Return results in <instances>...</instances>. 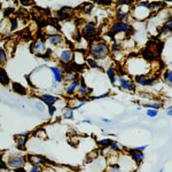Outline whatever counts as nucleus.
<instances>
[{
  "label": "nucleus",
  "instance_id": "24",
  "mask_svg": "<svg viewBox=\"0 0 172 172\" xmlns=\"http://www.w3.org/2000/svg\"><path fill=\"white\" fill-rule=\"evenodd\" d=\"M94 8V5L92 2H84V4L80 6V10H82L84 14H90Z\"/></svg>",
  "mask_w": 172,
  "mask_h": 172
},
{
  "label": "nucleus",
  "instance_id": "6",
  "mask_svg": "<svg viewBox=\"0 0 172 172\" xmlns=\"http://www.w3.org/2000/svg\"><path fill=\"white\" fill-rule=\"evenodd\" d=\"M27 159L29 161V163L31 164V165H35V164H50V165H56V164L53 162V161H50L48 159L47 157L45 156H43V155H36V154H30L27 156Z\"/></svg>",
  "mask_w": 172,
  "mask_h": 172
},
{
  "label": "nucleus",
  "instance_id": "29",
  "mask_svg": "<svg viewBox=\"0 0 172 172\" xmlns=\"http://www.w3.org/2000/svg\"><path fill=\"white\" fill-rule=\"evenodd\" d=\"M7 53H6V50L2 48V47H0V65L2 67L4 64L7 63Z\"/></svg>",
  "mask_w": 172,
  "mask_h": 172
},
{
  "label": "nucleus",
  "instance_id": "39",
  "mask_svg": "<svg viewBox=\"0 0 172 172\" xmlns=\"http://www.w3.org/2000/svg\"><path fill=\"white\" fill-rule=\"evenodd\" d=\"M55 110H56V108H55L54 106H50V107H48V113H50V117H53V115H54Z\"/></svg>",
  "mask_w": 172,
  "mask_h": 172
},
{
  "label": "nucleus",
  "instance_id": "5",
  "mask_svg": "<svg viewBox=\"0 0 172 172\" xmlns=\"http://www.w3.org/2000/svg\"><path fill=\"white\" fill-rule=\"evenodd\" d=\"M73 8H71L70 6H64L61 7L59 10L55 12V20L56 21H67L73 17Z\"/></svg>",
  "mask_w": 172,
  "mask_h": 172
},
{
  "label": "nucleus",
  "instance_id": "26",
  "mask_svg": "<svg viewBox=\"0 0 172 172\" xmlns=\"http://www.w3.org/2000/svg\"><path fill=\"white\" fill-rule=\"evenodd\" d=\"M86 63L88 64V67L92 69H99V70H103V68L100 65L98 62H96V60L92 59V58H88V59L86 60Z\"/></svg>",
  "mask_w": 172,
  "mask_h": 172
},
{
  "label": "nucleus",
  "instance_id": "12",
  "mask_svg": "<svg viewBox=\"0 0 172 172\" xmlns=\"http://www.w3.org/2000/svg\"><path fill=\"white\" fill-rule=\"evenodd\" d=\"M50 70L53 73V76H54V84H60V83H62L63 80V70L58 67V65H55V67H50Z\"/></svg>",
  "mask_w": 172,
  "mask_h": 172
},
{
  "label": "nucleus",
  "instance_id": "14",
  "mask_svg": "<svg viewBox=\"0 0 172 172\" xmlns=\"http://www.w3.org/2000/svg\"><path fill=\"white\" fill-rule=\"evenodd\" d=\"M46 38L48 39L50 45L53 46L60 45L62 43V40H63V37L61 36V35H59V33H56V32H54V33H47Z\"/></svg>",
  "mask_w": 172,
  "mask_h": 172
},
{
  "label": "nucleus",
  "instance_id": "10",
  "mask_svg": "<svg viewBox=\"0 0 172 172\" xmlns=\"http://www.w3.org/2000/svg\"><path fill=\"white\" fill-rule=\"evenodd\" d=\"M77 91H78V93H79V95H82V98H86L87 95H90L91 93L93 92L92 88L86 86L85 79H84V78H80V79H79V86H78Z\"/></svg>",
  "mask_w": 172,
  "mask_h": 172
},
{
  "label": "nucleus",
  "instance_id": "37",
  "mask_svg": "<svg viewBox=\"0 0 172 172\" xmlns=\"http://www.w3.org/2000/svg\"><path fill=\"white\" fill-rule=\"evenodd\" d=\"M115 4L117 6H131L132 2L131 1H116Z\"/></svg>",
  "mask_w": 172,
  "mask_h": 172
},
{
  "label": "nucleus",
  "instance_id": "2",
  "mask_svg": "<svg viewBox=\"0 0 172 172\" xmlns=\"http://www.w3.org/2000/svg\"><path fill=\"white\" fill-rule=\"evenodd\" d=\"M121 32H124L126 33V37H129V35H132L133 33V27L131 24H127V23H122V22H115L110 25V29H109V33H111L114 37L121 33Z\"/></svg>",
  "mask_w": 172,
  "mask_h": 172
},
{
  "label": "nucleus",
  "instance_id": "34",
  "mask_svg": "<svg viewBox=\"0 0 172 172\" xmlns=\"http://www.w3.org/2000/svg\"><path fill=\"white\" fill-rule=\"evenodd\" d=\"M43 171V165L40 164H35V165H32L31 170L29 172H41Z\"/></svg>",
  "mask_w": 172,
  "mask_h": 172
},
{
  "label": "nucleus",
  "instance_id": "48",
  "mask_svg": "<svg viewBox=\"0 0 172 172\" xmlns=\"http://www.w3.org/2000/svg\"><path fill=\"white\" fill-rule=\"evenodd\" d=\"M104 172H106V171H104Z\"/></svg>",
  "mask_w": 172,
  "mask_h": 172
},
{
  "label": "nucleus",
  "instance_id": "43",
  "mask_svg": "<svg viewBox=\"0 0 172 172\" xmlns=\"http://www.w3.org/2000/svg\"><path fill=\"white\" fill-rule=\"evenodd\" d=\"M147 147H148V145H145V146H140V147H136V150H139V151H144V150H145L146 148H147Z\"/></svg>",
  "mask_w": 172,
  "mask_h": 172
},
{
  "label": "nucleus",
  "instance_id": "4",
  "mask_svg": "<svg viewBox=\"0 0 172 172\" xmlns=\"http://www.w3.org/2000/svg\"><path fill=\"white\" fill-rule=\"evenodd\" d=\"M25 163H27V157H24V156L21 154L9 155L8 159H7V165H8V168H13V169L22 168V166L25 165Z\"/></svg>",
  "mask_w": 172,
  "mask_h": 172
},
{
  "label": "nucleus",
  "instance_id": "13",
  "mask_svg": "<svg viewBox=\"0 0 172 172\" xmlns=\"http://www.w3.org/2000/svg\"><path fill=\"white\" fill-rule=\"evenodd\" d=\"M29 132H24L22 134H18V138L16 140V147L18 148V150H25L27 147H25V144L28 141V138H29Z\"/></svg>",
  "mask_w": 172,
  "mask_h": 172
},
{
  "label": "nucleus",
  "instance_id": "1",
  "mask_svg": "<svg viewBox=\"0 0 172 172\" xmlns=\"http://www.w3.org/2000/svg\"><path fill=\"white\" fill-rule=\"evenodd\" d=\"M88 53L93 59H106L110 53V47H109L108 43L101 40L100 37H96L93 40L91 41L90 48H88Z\"/></svg>",
  "mask_w": 172,
  "mask_h": 172
},
{
  "label": "nucleus",
  "instance_id": "22",
  "mask_svg": "<svg viewBox=\"0 0 172 172\" xmlns=\"http://www.w3.org/2000/svg\"><path fill=\"white\" fill-rule=\"evenodd\" d=\"M10 80H9V77L7 73L5 71V69L0 65V84L2 86H8Z\"/></svg>",
  "mask_w": 172,
  "mask_h": 172
},
{
  "label": "nucleus",
  "instance_id": "18",
  "mask_svg": "<svg viewBox=\"0 0 172 172\" xmlns=\"http://www.w3.org/2000/svg\"><path fill=\"white\" fill-rule=\"evenodd\" d=\"M78 86H79V79L76 78L73 82H71L69 84V86L65 88V94L67 95H73L75 94V92L77 91Z\"/></svg>",
  "mask_w": 172,
  "mask_h": 172
},
{
  "label": "nucleus",
  "instance_id": "32",
  "mask_svg": "<svg viewBox=\"0 0 172 172\" xmlns=\"http://www.w3.org/2000/svg\"><path fill=\"white\" fill-rule=\"evenodd\" d=\"M110 172H121V165L118 163H113L109 165Z\"/></svg>",
  "mask_w": 172,
  "mask_h": 172
},
{
  "label": "nucleus",
  "instance_id": "19",
  "mask_svg": "<svg viewBox=\"0 0 172 172\" xmlns=\"http://www.w3.org/2000/svg\"><path fill=\"white\" fill-rule=\"evenodd\" d=\"M12 90L15 92V93H17L20 95H27L28 94V90L24 87L23 85H21L20 83H12Z\"/></svg>",
  "mask_w": 172,
  "mask_h": 172
},
{
  "label": "nucleus",
  "instance_id": "44",
  "mask_svg": "<svg viewBox=\"0 0 172 172\" xmlns=\"http://www.w3.org/2000/svg\"><path fill=\"white\" fill-rule=\"evenodd\" d=\"M36 107H38V109H39V110H40V111H43V104L41 103H36Z\"/></svg>",
  "mask_w": 172,
  "mask_h": 172
},
{
  "label": "nucleus",
  "instance_id": "21",
  "mask_svg": "<svg viewBox=\"0 0 172 172\" xmlns=\"http://www.w3.org/2000/svg\"><path fill=\"white\" fill-rule=\"evenodd\" d=\"M117 22H122V23H126V21L130 17V12H124L122 8H119V10L117 12Z\"/></svg>",
  "mask_w": 172,
  "mask_h": 172
},
{
  "label": "nucleus",
  "instance_id": "45",
  "mask_svg": "<svg viewBox=\"0 0 172 172\" xmlns=\"http://www.w3.org/2000/svg\"><path fill=\"white\" fill-rule=\"evenodd\" d=\"M171 113H172V110H171V107H170V108L168 109V111H166V114H168V116H169V117L171 116Z\"/></svg>",
  "mask_w": 172,
  "mask_h": 172
},
{
  "label": "nucleus",
  "instance_id": "11",
  "mask_svg": "<svg viewBox=\"0 0 172 172\" xmlns=\"http://www.w3.org/2000/svg\"><path fill=\"white\" fill-rule=\"evenodd\" d=\"M172 32V17L171 15L166 18V21L163 23V25L161 27L159 30V36H168Z\"/></svg>",
  "mask_w": 172,
  "mask_h": 172
},
{
  "label": "nucleus",
  "instance_id": "46",
  "mask_svg": "<svg viewBox=\"0 0 172 172\" xmlns=\"http://www.w3.org/2000/svg\"><path fill=\"white\" fill-rule=\"evenodd\" d=\"M102 122L103 123H111V121H110V119H107V118H103V119H102Z\"/></svg>",
  "mask_w": 172,
  "mask_h": 172
},
{
  "label": "nucleus",
  "instance_id": "31",
  "mask_svg": "<svg viewBox=\"0 0 172 172\" xmlns=\"http://www.w3.org/2000/svg\"><path fill=\"white\" fill-rule=\"evenodd\" d=\"M52 50L50 48H47V50H45V53L44 54H37V56L38 58H41V59H45V60H50V56H52Z\"/></svg>",
  "mask_w": 172,
  "mask_h": 172
},
{
  "label": "nucleus",
  "instance_id": "20",
  "mask_svg": "<svg viewBox=\"0 0 172 172\" xmlns=\"http://www.w3.org/2000/svg\"><path fill=\"white\" fill-rule=\"evenodd\" d=\"M106 73H107V76H108L109 80H110V84L113 86H115V84H116V68H114L113 65L109 67V68L106 70Z\"/></svg>",
  "mask_w": 172,
  "mask_h": 172
},
{
  "label": "nucleus",
  "instance_id": "38",
  "mask_svg": "<svg viewBox=\"0 0 172 172\" xmlns=\"http://www.w3.org/2000/svg\"><path fill=\"white\" fill-rule=\"evenodd\" d=\"M10 22H12V30H15L17 28V20L16 18H10Z\"/></svg>",
  "mask_w": 172,
  "mask_h": 172
},
{
  "label": "nucleus",
  "instance_id": "30",
  "mask_svg": "<svg viewBox=\"0 0 172 172\" xmlns=\"http://www.w3.org/2000/svg\"><path fill=\"white\" fill-rule=\"evenodd\" d=\"M63 117L67 118V119H73V109L71 107L67 108L63 111Z\"/></svg>",
  "mask_w": 172,
  "mask_h": 172
},
{
  "label": "nucleus",
  "instance_id": "7",
  "mask_svg": "<svg viewBox=\"0 0 172 172\" xmlns=\"http://www.w3.org/2000/svg\"><path fill=\"white\" fill-rule=\"evenodd\" d=\"M156 82H157L156 77H149L147 75H136V76H134V83L141 86H153L156 84Z\"/></svg>",
  "mask_w": 172,
  "mask_h": 172
},
{
  "label": "nucleus",
  "instance_id": "28",
  "mask_svg": "<svg viewBox=\"0 0 172 172\" xmlns=\"http://www.w3.org/2000/svg\"><path fill=\"white\" fill-rule=\"evenodd\" d=\"M163 79L165 83H168L169 85H172V73L171 70H165L163 73Z\"/></svg>",
  "mask_w": 172,
  "mask_h": 172
},
{
  "label": "nucleus",
  "instance_id": "17",
  "mask_svg": "<svg viewBox=\"0 0 172 172\" xmlns=\"http://www.w3.org/2000/svg\"><path fill=\"white\" fill-rule=\"evenodd\" d=\"M73 58V52L71 50H63L60 54V60L64 64L69 63Z\"/></svg>",
  "mask_w": 172,
  "mask_h": 172
},
{
  "label": "nucleus",
  "instance_id": "3",
  "mask_svg": "<svg viewBox=\"0 0 172 172\" xmlns=\"http://www.w3.org/2000/svg\"><path fill=\"white\" fill-rule=\"evenodd\" d=\"M83 38H85L86 40L92 41L94 38L98 37V29H96V25H95L93 22H88L86 23L84 28H83L82 32H80Z\"/></svg>",
  "mask_w": 172,
  "mask_h": 172
},
{
  "label": "nucleus",
  "instance_id": "41",
  "mask_svg": "<svg viewBox=\"0 0 172 172\" xmlns=\"http://www.w3.org/2000/svg\"><path fill=\"white\" fill-rule=\"evenodd\" d=\"M20 2H21V4L23 5V6H29V5H35V2H33V1H20Z\"/></svg>",
  "mask_w": 172,
  "mask_h": 172
},
{
  "label": "nucleus",
  "instance_id": "23",
  "mask_svg": "<svg viewBox=\"0 0 172 172\" xmlns=\"http://www.w3.org/2000/svg\"><path fill=\"white\" fill-rule=\"evenodd\" d=\"M144 107H147L149 109H155V110H159L163 107V103L159 102V101H153V102H146L144 103Z\"/></svg>",
  "mask_w": 172,
  "mask_h": 172
},
{
  "label": "nucleus",
  "instance_id": "36",
  "mask_svg": "<svg viewBox=\"0 0 172 172\" xmlns=\"http://www.w3.org/2000/svg\"><path fill=\"white\" fill-rule=\"evenodd\" d=\"M14 12V8L13 7H9V8H6L4 10V17H8V16H10V14Z\"/></svg>",
  "mask_w": 172,
  "mask_h": 172
},
{
  "label": "nucleus",
  "instance_id": "9",
  "mask_svg": "<svg viewBox=\"0 0 172 172\" xmlns=\"http://www.w3.org/2000/svg\"><path fill=\"white\" fill-rule=\"evenodd\" d=\"M118 84L122 87L123 90L125 91H130V92H134L136 91V84L133 80H130V79H126L125 77H118Z\"/></svg>",
  "mask_w": 172,
  "mask_h": 172
},
{
  "label": "nucleus",
  "instance_id": "15",
  "mask_svg": "<svg viewBox=\"0 0 172 172\" xmlns=\"http://www.w3.org/2000/svg\"><path fill=\"white\" fill-rule=\"evenodd\" d=\"M38 99H40V101L43 103H45L46 106H53V104L59 100L58 96H55V95H50V94H44V95H40V96H38Z\"/></svg>",
  "mask_w": 172,
  "mask_h": 172
},
{
  "label": "nucleus",
  "instance_id": "8",
  "mask_svg": "<svg viewBox=\"0 0 172 172\" xmlns=\"http://www.w3.org/2000/svg\"><path fill=\"white\" fill-rule=\"evenodd\" d=\"M124 150H126L127 154L131 156V159L134 161V163L136 164H140L142 163V161L145 159V155L142 151H139V150H136V148H125L124 147Z\"/></svg>",
  "mask_w": 172,
  "mask_h": 172
},
{
  "label": "nucleus",
  "instance_id": "42",
  "mask_svg": "<svg viewBox=\"0 0 172 172\" xmlns=\"http://www.w3.org/2000/svg\"><path fill=\"white\" fill-rule=\"evenodd\" d=\"M14 172H28L25 169H24V166H22V168H17V169H14Z\"/></svg>",
  "mask_w": 172,
  "mask_h": 172
},
{
  "label": "nucleus",
  "instance_id": "35",
  "mask_svg": "<svg viewBox=\"0 0 172 172\" xmlns=\"http://www.w3.org/2000/svg\"><path fill=\"white\" fill-rule=\"evenodd\" d=\"M159 114V110H155V109H148L147 110V116L149 117H156Z\"/></svg>",
  "mask_w": 172,
  "mask_h": 172
},
{
  "label": "nucleus",
  "instance_id": "16",
  "mask_svg": "<svg viewBox=\"0 0 172 172\" xmlns=\"http://www.w3.org/2000/svg\"><path fill=\"white\" fill-rule=\"evenodd\" d=\"M45 50V44H44V41L41 40H38L36 39L35 41H32L31 45H30V52L31 53H39L40 50Z\"/></svg>",
  "mask_w": 172,
  "mask_h": 172
},
{
  "label": "nucleus",
  "instance_id": "40",
  "mask_svg": "<svg viewBox=\"0 0 172 172\" xmlns=\"http://www.w3.org/2000/svg\"><path fill=\"white\" fill-rule=\"evenodd\" d=\"M113 4V1H98V5H101V6H110Z\"/></svg>",
  "mask_w": 172,
  "mask_h": 172
},
{
  "label": "nucleus",
  "instance_id": "25",
  "mask_svg": "<svg viewBox=\"0 0 172 172\" xmlns=\"http://www.w3.org/2000/svg\"><path fill=\"white\" fill-rule=\"evenodd\" d=\"M113 139H102V140H99L96 144L99 146L101 149H106V148H109L111 142H113Z\"/></svg>",
  "mask_w": 172,
  "mask_h": 172
},
{
  "label": "nucleus",
  "instance_id": "27",
  "mask_svg": "<svg viewBox=\"0 0 172 172\" xmlns=\"http://www.w3.org/2000/svg\"><path fill=\"white\" fill-rule=\"evenodd\" d=\"M109 148L113 150L114 153H121V151L124 149V147H123V146L121 145L119 142H117V141H113Z\"/></svg>",
  "mask_w": 172,
  "mask_h": 172
},
{
  "label": "nucleus",
  "instance_id": "33",
  "mask_svg": "<svg viewBox=\"0 0 172 172\" xmlns=\"http://www.w3.org/2000/svg\"><path fill=\"white\" fill-rule=\"evenodd\" d=\"M2 156H4V154L0 151V170H7V169H8V165H7V163L2 159Z\"/></svg>",
  "mask_w": 172,
  "mask_h": 172
},
{
  "label": "nucleus",
  "instance_id": "47",
  "mask_svg": "<svg viewBox=\"0 0 172 172\" xmlns=\"http://www.w3.org/2000/svg\"><path fill=\"white\" fill-rule=\"evenodd\" d=\"M83 123H87V124H92V121H90V119H84V121H83Z\"/></svg>",
  "mask_w": 172,
  "mask_h": 172
}]
</instances>
